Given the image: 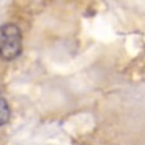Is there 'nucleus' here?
I'll return each instance as SVG.
<instances>
[{
	"instance_id": "f257e3e1",
	"label": "nucleus",
	"mask_w": 145,
	"mask_h": 145,
	"mask_svg": "<svg viewBox=\"0 0 145 145\" xmlns=\"http://www.w3.org/2000/svg\"><path fill=\"white\" fill-rule=\"evenodd\" d=\"M24 49L21 29L14 24H4L0 26V58L13 61L20 57Z\"/></svg>"
},
{
	"instance_id": "f03ea898",
	"label": "nucleus",
	"mask_w": 145,
	"mask_h": 145,
	"mask_svg": "<svg viewBox=\"0 0 145 145\" xmlns=\"http://www.w3.org/2000/svg\"><path fill=\"white\" fill-rule=\"evenodd\" d=\"M9 118H10V108L9 104L4 96L0 93V127H3L4 124L8 123Z\"/></svg>"
}]
</instances>
